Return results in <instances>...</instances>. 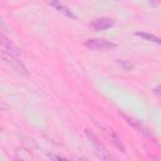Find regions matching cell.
Masks as SVG:
<instances>
[{"label":"cell","instance_id":"5","mask_svg":"<svg viewBox=\"0 0 161 161\" xmlns=\"http://www.w3.org/2000/svg\"><path fill=\"white\" fill-rule=\"evenodd\" d=\"M1 55H3V59L5 60V63H8L14 70H16V72H19V73H23L24 75L28 74L25 67L20 63V60L15 59L16 57H13V55H10V54H5V53H1Z\"/></svg>","mask_w":161,"mask_h":161},{"label":"cell","instance_id":"11","mask_svg":"<svg viewBox=\"0 0 161 161\" xmlns=\"http://www.w3.org/2000/svg\"><path fill=\"white\" fill-rule=\"evenodd\" d=\"M49 158H54V160H64V157L62 156H54V155H48Z\"/></svg>","mask_w":161,"mask_h":161},{"label":"cell","instance_id":"3","mask_svg":"<svg viewBox=\"0 0 161 161\" xmlns=\"http://www.w3.org/2000/svg\"><path fill=\"white\" fill-rule=\"evenodd\" d=\"M0 39H1V53H5V54H10L13 57H18L20 54V50L19 48L11 43L4 34L0 35Z\"/></svg>","mask_w":161,"mask_h":161},{"label":"cell","instance_id":"9","mask_svg":"<svg viewBox=\"0 0 161 161\" xmlns=\"http://www.w3.org/2000/svg\"><path fill=\"white\" fill-rule=\"evenodd\" d=\"M136 35L145 39V40H148V42H152V43H156L158 45H161V38L153 35V34H150V33H145V31H136Z\"/></svg>","mask_w":161,"mask_h":161},{"label":"cell","instance_id":"7","mask_svg":"<svg viewBox=\"0 0 161 161\" xmlns=\"http://www.w3.org/2000/svg\"><path fill=\"white\" fill-rule=\"evenodd\" d=\"M123 117H125V119L133 127V128H136L138 132H141L142 135H145V136H151L150 135V132H148V130L142 125V122L141 121H138V119H136V118H133V117H130V116H127V114H122Z\"/></svg>","mask_w":161,"mask_h":161},{"label":"cell","instance_id":"10","mask_svg":"<svg viewBox=\"0 0 161 161\" xmlns=\"http://www.w3.org/2000/svg\"><path fill=\"white\" fill-rule=\"evenodd\" d=\"M118 63L123 67V69H125V70H130V69H132V68H133V64H131V63H128V62L121 60V62H118Z\"/></svg>","mask_w":161,"mask_h":161},{"label":"cell","instance_id":"8","mask_svg":"<svg viewBox=\"0 0 161 161\" xmlns=\"http://www.w3.org/2000/svg\"><path fill=\"white\" fill-rule=\"evenodd\" d=\"M106 133H107V136L111 138V141L113 142V145L118 148V150H121V152H126L125 151V146H123V143H122V141H121V138L114 133V131L113 130H109V128H106V131H104Z\"/></svg>","mask_w":161,"mask_h":161},{"label":"cell","instance_id":"2","mask_svg":"<svg viewBox=\"0 0 161 161\" xmlns=\"http://www.w3.org/2000/svg\"><path fill=\"white\" fill-rule=\"evenodd\" d=\"M84 47L91 49V50H97V52H107L113 48H116V44L106 40V39H99V38H92L87 39L84 43Z\"/></svg>","mask_w":161,"mask_h":161},{"label":"cell","instance_id":"13","mask_svg":"<svg viewBox=\"0 0 161 161\" xmlns=\"http://www.w3.org/2000/svg\"><path fill=\"white\" fill-rule=\"evenodd\" d=\"M150 3H151L152 5H156V4H158V3H160V0H150Z\"/></svg>","mask_w":161,"mask_h":161},{"label":"cell","instance_id":"6","mask_svg":"<svg viewBox=\"0 0 161 161\" xmlns=\"http://www.w3.org/2000/svg\"><path fill=\"white\" fill-rule=\"evenodd\" d=\"M92 28L97 31H102V30H107L112 26H114V20L108 19V18H98L96 20L92 21Z\"/></svg>","mask_w":161,"mask_h":161},{"label":"cell","instance_id":"4","mask_svg":"<svg viewBox=\"0 0 161 161\" xmlns=\"http://www.w3.org/2000/svg\"><path fill=\"white\" fill-rule=\"evenodd\" d=\"M57 11H59L60 14H63L64 16H67V18H69V19H72V20H75L77 19V15L68 8V6H65L64 4H62L59 0H47Z\"/></svg>","mask_w":161,"mask_h":161},{"label":"cell","instance_id":"12","mask_svg":"<svg viewBox=\"0 0 161 161\" xmlns=\"http://www.w3.org/2000/svg\"><path fill=\"white\" fill-rule=\"evenodd\" d=\"M153 91H155V93H156V94H158V96H161V86H158V87H156V88H155Z\"/></svg>","mask_w":161,"mask_h":161},{"label":"cell","instance_id":"1","mask_svg":"<svg viewBox=\"0 0 161 161\" xmlns=\"http://www.w3.org/2000/svg\"><path fill=\"white\" fill-rule=\"evenodd\" d=\"M86 136H87V138L89 140V142H91V145H92V147H93L96 155H97L101 160H111V158H112L111 155L108 153L107 148L103 146V143L98 140V137H97L93 132H91L89 130H86Z\"/></svg>","mask_w":161,"mask_h":161}]
</instances>
